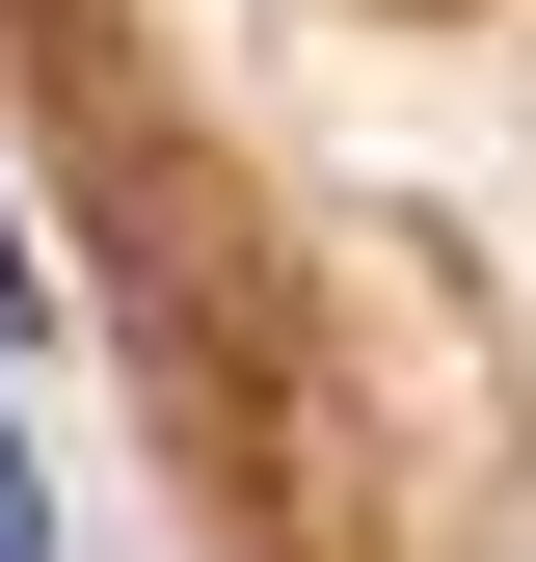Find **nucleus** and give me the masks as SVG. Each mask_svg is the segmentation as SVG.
<instances>
[{
    "label": "nucleus",
    "instance_id": "1",
    "mask_svg": "<svg viewBox=\"0 0 536 562\" xmlns=\"http://www.w3.org/2000/svg\"><path fill=\"white\" fill-rule=\"evenodd\" d=\"M0 348H27V241H0Z\"/></svg>",
    "mask_w": 536,
    "mask_h": 562
},
{
    "label": "nucleus",
    "instance_id": "2",
    "mask_svg": "<svg viewBox=\"0 0 536 562\" xmlns=\"http://www.w3.org/2000/svg\"><path fill=\"white\" fill-rule=\"evenodd\" d=\"M0 562H27V482H0Z\"/></svg>",
    "mask_w": 536,
    "mask_h": 562
}]
</instances>
